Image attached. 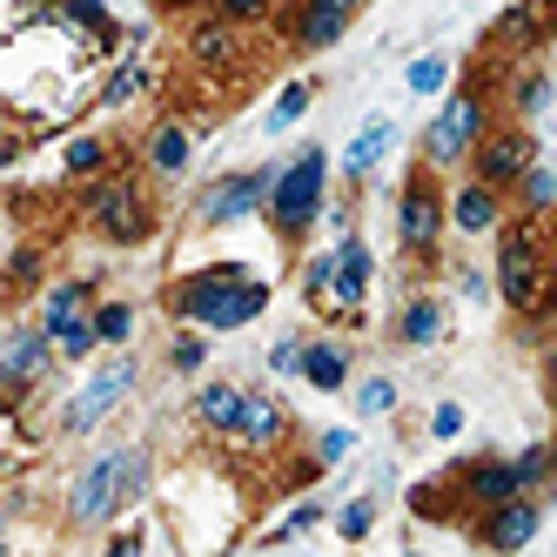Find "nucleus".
<instances>
[{
	"mask_svg": "<svg viewBox=\"0 0 557 557\" xmlns=\"http://www.w3.org/2000/svg\"><path fill=\"white\" fill-rule=\"evenodd\" d=\"M169 309L188 315L202 330H243L269 309V283L249 269H202V275H182L169 289Z\"/></svg>",
	"mask_w": 557,
	"mask_h": 557,
	"instance_id": "obj_1",
	"label": "nucleus"
},
{
	"mask_svg": "<svg viewBox=\"0 0 557 557\" xmlns=\"http://www.w3.org/2000/svg\"><path fill=\"white\" fill-rule=\"evenodd\" d=\"M148 491V450H101L82 476H74V491H67V517H74V524H108V517L114 510H122V504H135Z\"/></svg>",
	"mask_w": 557,
	"mask_h": 557,
	"instance_id": "obj_2",
	"label": "nucleus"
},
{
	"mask_svg": "<svg viewBox=\"0 0 557 557\" xmlns=\"http://www.w3.org/2000/svg\"><path fill=\"white\" fill-rule=\"evenodd\" d=\"M497 289L517 315H537L550 302V243L537 235V222H510L497 235Z\"/></svg>",
	"mask_w": 557,
	"mask_h": 557,
	"instance_id": "obj_3",
	"label": "nucleus"
},
{
	"mask_svg": "<svg viewBox=\"0 0 557 557\" xmlns=\"http://www.w3.org/2000/svg\"><path fill=\"white\" fill-rule=\"evenodd\" d=\"M323 188H330V154L323 148H302L296 162L275 175V195H269V222L283 243H296V235H309V222L323 215Z\"/></svg>",
	"mask_w": 557,
	"mask_h": 557,
	"instance_id": "obj_4",
	"label": "nucleus"
},
{
	"mask_svg": "<svg viewBox=\"0 0 557 557\" xmlns=\"http://www.w3.org/2000/svg\"><path fill=\"white\" fill-rule=\"evenodd\" d=\"M476 141H484V95H476V88H457V95L444 101V114L430 122V135H423V162L450 169V162H463Z\"/></svg>",
	"mask_w": 557,
	"mask_h": 557,
	"instance_id": "obj_5",
	"label": "nucleus"
},
{
	"mask_svg": "<svg viewBox=\"0 0 557 557\" xmlns=\"http://www.w3.org/2000/svg\"><path fill=\"white\" fill-rule=\"evenodd\" d=\"M88 222L108 235V243H141V235L154 228V222H148V202H141V188L122 182V175L101 182V188L88 195Z\"/></svg>",
	"mask_w": 557,
	"mask_h": 557,
	"instance_id": "obj_6",
	"label": "nucleus"
},
{
	"mask_svg": "<svg viewBox=\"0 0 557 557\" xmlns=\"http://www.w3.org/2000/svg\"><path fill=\"white\" fill-rule=\"evenodd\" d=\"M128 389H135V363H128V356H114V363H108V370H95V376H88V389L67 404L61 430H74V436H82V430H95V423H101L114 404H122Z\"/></svg>",
	"mask_w": 557,
	"mask_h": 557,
	"instance_id": "obj_7",
	"label": "nucleus"
},
{
	"mask_svg": "<svg viewBox=\"0 0 557 557\" xmlns=\"http://www.w3.org/2000/svg\"><path fill=\"white\" fill-rule=\"evenodd\" d=\"M275 195V175L269 169H249V175H228V182H215L209 195H202V222L209 228H222V222H243V215H256L262 202Z\"/></svg>",
	"mask_w": 557,
	"mask_h": 557,
	"instance_id": "obj_8",
	"label": "nucleus"
},
{
	"mask_svg": "<svg viewBox=\"0 0 557 557\" xmlns=\"http://www.w3.org/2000/svg\"><path fill=\"white\" fill-rule=\"evenodd\" d=\"M396 235H404V249H436V235H444V202H436V182L417 175L404 188V202H396Z\"/></svg>",
	"mask_w": 557,
	"mask_h": 557,
	"instance_id": "obj_9",
	"label": "nucleus"
},
{
	"mask_svg": "<svg viewBox=\"0 0 557 557\" xmlns=\"http://www.w3.org/2000/svg\"><path fill=\"white\" fill-rule=\"evenodd\" d=\"M531 162H537V154H531V135H524V128H504V135H484V141H476V182H491V188L524 182Z\"/></svg>",
	"mask_w": 557,
	"mask_h": 557,
	"instance_id": "obj_10",
	"label": "nucleus"
},
{
	"mask_svg": "<svg viewBox=\"0 0 557 557\" xmlns=\"http://www.w3.org/2000/svg\"><path fill=\"white\" fill-rule=\"evenodd\" d=\"M48 363H54V336L48 330H8V349H0V376H8V389L21 396L27 383H41L48 376Z\"/></svg>",
	"mask_w": 557,
	"mask_h": 557,
	"instance_id": "obj_11",
	"label": "nucleus"
},
{
	"mask_svg": "<svg viewBox=\"0 0 557 557\" xmlns=\"http://www.w3.org/2000/svg\"><path fill=\"white\" fill-rule=\"evenodd\" d=\"M363 296H370V249L356 243V235H343V243H336V283H330L323 309L356 315V309H363Z\"/></svg>",
	"mask_w": 557,
	"mask_h": 557,
	"instance_id": "obj_12",
	"label": "nucleus"
},
{
	"mask_svg": "<svg viewBox=\"0 0 557 557\" xmlns=\"http://www.w3.org/2000/svg\"><path fill=\"white\" fill-rule=\"evenodd\" d=\"M537 524H544V504H531L524 491H517V497L491 504V517H484V544H491V550H517V544L537 537Z\"/></svg>",
	"mask_w": 557,
	"mask_h": 557,
	"instance_id": "obj_13",
	"label": "nucleus"
},
{
	"mask_svg": "<svg viewBox=\"0 0 557 557\" xmlns=\"http://www.w3.org/2000/svg\"><path fill=\"white\" fill-rule=\"evenodd\" d=\"M517 491H531L517 463H470L463 470V504H476V510H491V504H504Z\"/></svg>",
	"mask_w": 557,
	"mask_h": 557,
	"instance_id": "obj_14",
	"label": "nucleus"
},
{
	"mask_svg": "<svg viewBox=\"0 0 557 557\" xmlns=\"http://www.w3.org/2000/svg\"><path fill=\"white\" fill-rule=\"evenodd\" d=\"M349 14H356V0H302V14H296V41H302V48H330V41H343Z\"/></svg>",
	"mask_w": 557,
	"mask_h": 557,
	"instance_id": "obj_15",
	"label": "nucleus"
},
{
	"mask_svg": "<svg viewBox=\"0 0 557 557\" xmlns=\"http://www.w3.org/2000/svg\"><path fill=\"white\" fill-rule=\"evenodd\" d=\"M283 430H289L283 404H275V396H249L243 423H235V444H243V450H275V444H283Z\"/></svg>",
	"mask_w": 557,
	"mask_h": 557,
	"instance_id": "obj_16",
	"label": "nucleus"
},
{
	"mask_svg": "<svg viewBox=\"0 0 557 557\" xmlns=\"http://www.w3.org/2000/svg\"><path fill=\"white\" fill-rule=\"evenodd\" d=\"M450 222H457L463 235H491V228H497V188H491V182H463L457 202H450Z\"/></svg>",
	"mask_w": 557,
	"mask_h": 557,
	"instance_id": "obj_17",
	"label": "nucleus"
},
{
	"mask_svg": "<svg viewBox=\"0 0 557 557\" xmlns=\"http://www.w3.org/2000/svg\"><path fill=\"white\" fill-rule=\"evenodd\" d=\"M243 404H249V389H235V383H209L202 396H195L202 423L209 430H228V436H235V423H243Z\"/></svg>",
	"mask_w": 557,
	"mask_h": 557,
	"instance_id": "obj_18",
	"label": "nucleus"
},
{
	"mask_svg": "<svg viewBox=\"0 0 557 557\" xmlns=\"http://www.w3.org/2000/svg\"><path fill=\"white\" fill-rule=\"evenodd\" d=\"M302 376H309L315 389H343V376H349V349H343V343H309V349H302Z\"/></svg>",
	"mask_w": 557,
	"mask_h": 557,
	"instance_id": "obj_19",
	"label": "nucleus"
},
{
	"mask_svg": "<svg viewBox=\"0 0 557 557\" xmlns=\"http://www.w3.org/2000/svg\"><path fill=\"white\" fill-rule=\"evenodd\" d=\"M389 141H396V128H389V122H370L363 135L349 141V154H343V175H349V182H363V175L383 162V148H389Z\"/></svg>",
	"mask_w": 557,
	"mask_h": 557,
	"instance_id": "obj_20",
	"label": "nucleus"
},
{
	"mask_svg": "<svg viewBox=\"0 0 557 557\" xmlns=\"http://www.w3.org/2000/svg\"><path fill=\"white\" fill-rule=\"evenodd\" d=\"M82 309H88V283H54L48 289V309H41V330H67V323H82Z\"/></svg>",
	"mask_w": 557,
	"mask_h": 557,
	"instance_id": "obj_21",
	"label": "nucleus"
},
{
	"mask_svg": "<svg viewBox=\"0 0 557 557\" xmlns=\"http://www.w3.org/2000/svg\"><path fill=\"white\" fill-rule=\"evenodd\" d=\"M195 61H202V67H228L235 61V34H228V14L222 21H202V27H195Z\"/></svg>",
	"mask_w": 557,
	"mask_h": 557,
	"instance_id": "obj_22",
	"label": "nucleus"
},
{
	"mask_svg": "<svg viewBox=\"0 0 557 557\" xmlns=\"http://www.w3.org/2000/svg\"><path fill=\"white\" fill-rule=\"evenodd\" d=\"M436 336H444V309H436L430 296L410 302V309H404V343H410V349H430Z\"/></svg>",
	"mask_w": 557,
	"mask_h": 557,
	"instance_id": "obj_23",
	"label": "nucleus"
},
{
	"mask_svg": "<svg viewBox=\"0 0 557 557\" xmlns=\"http://www.w3.org/2000/svg\"><path fill=\"white\" fill-rule=\"evenodd\" d=\"M148 162L162 169V175H182V162H188V135H182L175 122H162V128H154V141H148Z\"/></svg>",
	"mask_w": 557,
	"mask_h": 557,
	"instance_id": "obj_24",
	"label": "nucleus"
},
{
	"mask_svg": "<svg viewBox=\"0 0 557 557\" xmlns=\"http://www.w3.org/2000/svg\"><path fill=\"white\" fill-rule=\"evenodd\" d=\"M309 95H315L309 82H289L283 95H275V108H269V135H283V128H296V122H302V108H309Z\"/></svg>",
	"mask_w": 557,
	"mask_h": 557,
	"instance_id": "obj_25",
	"label": "nucleus"
},
{
	"mask_svg": "<svg viewBox=\"0 0 557 557\" xmlns=\"http://www.w3.org/2000/svg\"><path fill=\"white\" fill-rule=\"evenodd\" d=\"M537 34H544V8H537V0H524V8L504 14V41H537Z\"/></svg>",
	"mask_w": 557,
	"mask_h": 557,
	"instance_id": "obj_26",
	"label": "nucleus"
},
{
	"mask_svg": "<svg viewBox=\"0 0 557 557\" xmlns=\"http://www.w3.org/2000/svg\"><path fill=\"white\" fill-rule=\"evenodd\" d=\"M95 330H101V343H128L135 309H128V302H101V309H95Z\"/></svg>",
	"mask_w": 557,
	"mask_h": 557,
	"instance_id": "obj_27",
	"label": "nucleus"
},
{
	"mask_svg": "<svg viewBox=\"0 0 557 557\" xmlns=\"http://www.w3.org/2000/svg\"><path fill=\"white\" fill-rule=\"evenodd\" d=\"M517 188H524V209H550V202H557V175H550L544 162H531Z\"/></svg>",
	"mask_w": 557,
	"mask_h": 557,
	"instance_id": "obj_28",
	"label": "nucleus"
},
{
	"mask_svg": "<svg viewBox=\"0 0 557 557\" xmlns=\"http://www.w3.org/2000/svg\"><path fill=\"white\" fill-rule=\"evenodd\" d=\"M450 82V61L444 54H423V61H410V95H436Z\"/></svg>",
	"mask_w": 557,
	"mask_h": 557,
	"instance_id": "obj_29",
	"label": "nucleus"
},
{
	"mask_svg": "<svg viewBox=\"0 0 557 557\" xmlns=\"http://www.w3.org/2000/svg\"><path fill=\"white\" fill-rule=\"evenodd\" d=\"M101 343V330H95V315H82V323H67V330H54V349L61 356H88Z\"/></svg>",
	"mask_w": 557,
	"mask_h": 557,
	"instance_id": "obj_30",
	"label": "nucleus"
},
{
	"mask_svg": "<svg viewBox=\"0 0 557 557\" xmlns=\"http://www.w3.org/2000/svg\"><path fill=\"white\" fill-rule=\"evenodd\" d=\"M370 524H376V504H370V497H356V504L336 510V531H343L349 544H356V537H370Z\"/></svg>",
	"mask_w": 557,
	"mask_h": 557,
	"instance_id": "obj_31",
	"label": "nucleus"
},
{
	"mask_svg": "<svg viewBox=\"0 0 557 557\" xmlns=\"http://www.w3.org/2000/svg\"><path fill=\"white\" fill-rule=\"evenodd\" d=\"M356 410H363V417H383V410H396V383H389V376H370L363 389H356Z\"/></svg>",
	"mask_w": 557,
	"mask_h": 557,
	"instance_id": "obj_32",
	"label": "nucleus"
},
{
	"mask_svg": "<svg viewBox=\"0 0 557 557\" xmlns=\"http://www.w3.org/2000/svg\"><path fill=\"white\" fill-rule=\"evenodd\" d=\"M101 162H108V148H101L95 135H88V141H74V148H67V175H95Z\"/></svg>",
	"mask_w": 557,
	"mask_h": 557,
	"instance_id": "obj_33",
	"label": "nucleus"
},
{
	"mask_svg": "<svg viewBox=\"0 0 557 557\" xmlns=\"http://www.w3.org/2000/svg\"><path fill=\"white\" fill-rule=\"evenodd\" d=\"M135 88H141V67H135V61H128V67H114V82H108V88H101V101H108V108H122V101H128V95H135Z\"/></svg>",
	"mask_w": 557,
	"mask_h": 557,
	"instance_id": "obj_34",
	"label": "nucleus"
},
{
	"mask_svg": "<svg viewBox=\"0 0 557 557\" xmlns=\"http://www.w3.org/2000/svg\"><path fill=\"white\" fill-rule=\"evenodd\" d=\"M302 349H309V343H296V336H289V343H275V349H269V370H275V376L302 370Z\"/></svg>",
	"mask_w": 557,
	"mask_h": 557,
	"instance_id": "obj_35",
	"label": "nucleus"
},
{
	"mask_svg": "<svg viewBox=\"0 0 557 557\" xmlns=\"http://www.w3.org/2000/svg\"><path fill=\"white\" fill-rule=\"evenodd\" d=\"M356 450V436L349 430H323V444H315V457H323V463H343Z\"/></svg>",
	"mask_w": 557,
	"mask_h": 557,
	"instance_id": "obj_36",
	"label": "nucleus"
},
{
	"mask_svg": "<svg viewBox=\"0 0 557 557\" xmlns=\"http://www.w3.org/2000/svg\"><path fill=\"white\" fill-rule=\"evenodd\" d=\"M544 101H550V82H544V74H531V82L517 88V108H524V114H544Z\"/></svg>",
	"mask_w": 557,
	"mask_h": 557,
	"instance_id": "obj_37",
	"label": "nucleus"
},
{
	"mask_svg": "<svg viewBox=\"0 0 557 557\" xmlns=\"http://www.w3.org/2000/svg\"><path fill=\"white\" fill-rule=\"evenodd\" d=\"M215 8H222L228 21H262V14L275 8V0H215Z\"/></svg>",
	"mask_w": 557,
	"mask_h": 557,
	"instance_id": "obj_38",
	"label": "nucleus"
},
{
	"mask_svg": "<svg viewBox=\"0 0 557 557\" xmlns=\"http://www.w3.org/2000/svg\"><path fill=\"white\" fill-rule=\"evenodd\" d=\"M202 356H209L202 336H182V343H175V370H202Z\"/></svg>",
	"mask_w": 557,
	"mask_h": 557,
	"instance_id": "obj_39",
	"label": "nucleus"
},
{
	"mask_svg": "<svg viewBox=\"0 0 557 557\" xmlns=\"http://www.w3.org/2000/svg\"><path fill=\"white\" fill-rule=\"evenodd\" d=\"M430 430H436V436H457V430H463V410H457V404H436V410H430Z\"/></svg>",
	"mask_w": 557,
	"mask_h": 557,
	"instance_id": "obj_40",
	"label": "nucleus"
},
{
	"mask_svg": "<svg viewBox=\"0 0 557 557\" xmlns=\"http://www.w3.org/2000/svg\"><path fill=\"white\" fill-rule=\"evenodd\" d=\"M517 470H524V484H537V476L550 470V450H544V444H531L524 457H517Z\"/></svg>",
	"mask_w": 557,
	"mask_h": 557,
	"instance_id": "obj_41",
	"label": "nucleus"
},
{
	"mask_svg": "<svg viewBox=\"0 0 557 557\" xmlns=\"http://www.w3.org/2000/svg\"><path fill=\"white\" fill-rule=\"evenodd\" d=\"M550 383H557V343H550Z\"/></svg>",
	"mask_w": 557,
	"mask_h": 557,
	"instance_id": "obj_42",
	"label": "nucleus"
},
{
	"mask_svg": "<svg viewBox=\"0 0 557 557\" xmlns=\"http://www.w3.org/2000/svg\"><path fill=\"white\" fill-rule=\"evenodd\" d=\"M162 8H175V0H162Z\"/></svg>",
	"mask_w": 557,
	"mask_h": 557,
	"instance_id": "obj_43",
	"label": "nucleus"
}]
</instances>
